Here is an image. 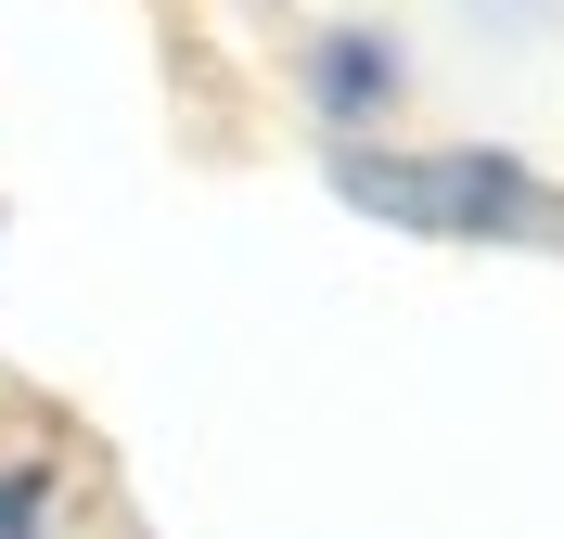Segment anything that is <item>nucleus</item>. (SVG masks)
I'll return each instance as SVG.
<instances>
[{
  "mask_svg": "<svg viewBox=\"0 0 564 539\" xmlns=\"http://www.w3.org/2000/svg\"><path fill=\"white\" fill-rule=\"evenodd\" d=\"M334 193L398 218V231H449V245L527 218V180L500 168V154H334Z\"/></svg>",
  "mask_w": 564,
  "mask_h": 539,
  "instance_id": "f257e3e1",
  "label": "nucleus"
},
{
  "mask_svg": "<svg viewBox=\"0 0 564 539\" xmlns=\"http://www.w3.org/2000/svg\"><path fill=\"white\" fill-rule=\"evenodd\" d=\"M39 527H52V475L13 463V475H0V539H39Z\"/></svg>",
  "mask_w": 564,
  "mask_h": 539,
  "instance_id": "f03ea898",
  "label": "nucleus"
},
{
  "mask_svg": "<svg viewBox=\"0 0 564 539\" xmlns=\"http://www.w3.org/2000/svg\"><path fill=\"white\" fill-rule=\"evenodd\" d=\"M321 90H334V104H372V90H386V65L347 39V52H321Z\"/></svg>",
  "mask_w": 564,
  "mask_h": 539,
  "instance_id": "7ed1b4c3",
  "label": "nucleus"
}]
</instances>
